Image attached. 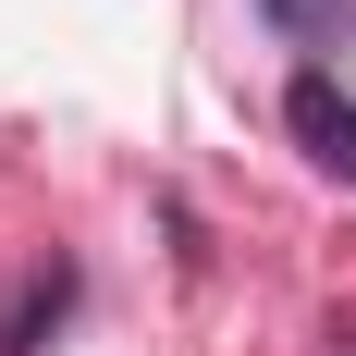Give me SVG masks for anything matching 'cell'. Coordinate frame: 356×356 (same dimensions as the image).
<instances>
[{
	"label": "cell",
	"instance_id": "6da1fadb",
	"mask_svg": "<svg viewBox=\"0 0 356 356\" xmlns=\"http://www.w3.org/2000/svg\"><path fill=\"white\" fill-rule=\"evenodd\" d=\"M295 136L320 147L332 172H356V99L332 86V74H307V86H295Z\"/></svg>",
	"mask_w": 356,
	"mask_h": 356
}]
</instances>
